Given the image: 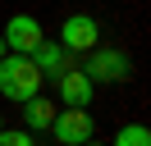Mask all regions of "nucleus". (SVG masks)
<instances>
[{"instance_id":"f257e3e1","label":"nucleus","mask_w":151,"mask_h":146,"mask_svg":"<svg viewBox=\"0 0 151 146\" xmlns=\"http://www.w3.org/2000/svg\"><path fill=\"white\" fill-rule=\"evenodd\" d=\"M41 73H37V64L28 59V55H5L0 59V96L5 100H14V105H23V100H32L41 91Z\"/></svg>"},{"instance_id":"f03ea898","label":"nucleus","mask_w":151,"mask_h":146,"mask_svg":"<svg viewBox=\"0 0 151 146\" xmlns=\"http://www.w3.org/2000/svg\"><path fill=\"white\" fill-rule=\"evenodd\" d=\"M50 132H55V146H83L96 137V123L87 114V105H64L50 119Z\"/></svg>"},{"instance_id":"7ed1b4c3","label":"nucleus","mask_w":151,"mask_h":146,"mask_svg":"<svg viewBox=\"0 0 151 146\" xmlns=\"http://www.w3.org/2000/svg\"><path fill=\"white\" fill-rule=\"evenodd\" d=\"M87 78L92 82H128L133 78V64H128V55L124 50H110V46H92V55H87Z\"/></svg>"},{"instance_id":"20e7f679","label":"nucleus","mask_w":151,"mask_h":146,"mask_svg":"<svg viewBox=\"0 0 151 146\" xmlns=\"http://www.w3.org/2000/svg\"><path fill=\"white\" fill-rule=\"evenodd\" d=\"M60 46H64L69 55H87L92 46H101V23H96L92 14H69L64 23H60Z\"/></svg>"},{"instance_id":"39448f33","label":"nucleus","mask_w":151,"mask_h":146,"mask_svg":"<svg viewBox=\"0 0 151 146\" xmlns=\"http://www.w3.org/2000/svg\"><path fill=\"white\" fill-rule=\"evenodd\" d=\"M0 36H5L9 55H32V46H37L46 32H41V23H37L32 14H14L9 23H5V32H0Z\"/></svg>"},{"instance_id":"423d86ee","label":"nucleus","mask_w":151,"mask_h":146,"mask_svg":"<svg viewBox=\"0 0 151 146\" xmlns=\"http://www.w3.org/2000/svg\"><path fill=\"white\" fill-rule=\"evenodd\" d=\"M55 91H60V100H64V105H92L96 82L87 78L83 69H64V73L55 78Z\"/></svg>"},{"instance_id":"0eeeda50","label":"nucleus","mask_w":151,"mask_h":146,"mask_svg":"<svg viewBox=\"0 0 151 146\" xmlns=\"http://www.w3.org/2000/svg\"><path fill=\"white\" fill-rule=\"evenodd\" d=\"M28 59L37 64V73H41V78H50V82H55L60 73L69 69V50H64L60 41H46V36L32 46V55H28Z\"/></svg>"},{"instance_id":"6e6552de","label":"nucleus","mask_w":151,"mask_h":146,"mask_svg":"<svg viewBox=\"0 0 151 146\" xmlns=\"http://www.w3.org/2000/svg\"><path fill=\"white\" fill-rule=\"evenodd\" d=\"M50 119H55V105H50L41 91H37L32 100H23V123H28V128H37V132L46 128V132H50Z\"/></svg>"},{"instance_id":"1a4fd4ad","label":"nucleus","mask_w":151,"mask_h":146,"mask_svg":"<svg viewBox=\"0 0 151 146\" xmlns=\"http://www.w3.org/2000/svg\"><path fill=\"white\" fill-rule=\"evenodd\" d=\"M110 146H151V128L147 123H124Z\"/></svg>"},{"instance_id":"9d476101","label":"nucleus","mask_w":151,"mask_h":146,"mask_svg":"<svg viewBox=\"0 0 151 146\" xmlns=\"http://www.w3.org/2000/svg\"><path fill=\"white\" fill-rule=\"evenodd\" d=\"M0 146H37L23 128H0Z\"/></svg>"},{"instance_id":"9b49d317","label":"nucleus","mask_w":151,"mask_h":146,"mask_svg":"<svg viewBox=\"0 0 151 146\" xmlns=\"http://www.w3.org/2000/svg\"><path fill=\"white\" fill-rule=\"evenodd\" d=\"M5 55H9V46H5V36H0V59H5Z\"/></svg>"},{"instance_id":"f8f14e48","label":"nucleus","mask_w":151,"mask_h":146,"mask_svg":"<svg viewBox=\"0 0 151 146\" xmlns=\"http://www.w3.org/2000/svg\"><path fill=\"white\" fill-rule=\"evenodd\" d=\"M83 146H101V142H96V137H92V142H83Z\"/></svg>"},{"instance_id":"ddd939ff","label":"nucleus","mask_w":151,"mask_h":146,"mask_svg":"<svg viewBox=\"0 0 151 146\" xmlns=\"http://www.w3.org/2000/svg\"><path fill=\"white\" fill-rule=\"evenodd\" d=\"M0 128H5V119H0Z\"/></svg>"}]
</instances>
